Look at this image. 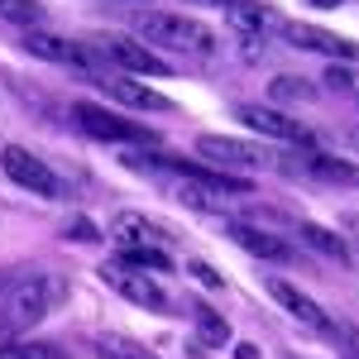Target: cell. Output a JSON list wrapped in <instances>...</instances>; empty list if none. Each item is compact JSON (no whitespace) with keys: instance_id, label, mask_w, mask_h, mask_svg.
<instances>
[{"instance_id":"cell-1","label":"cell","mask_w":359,"mask_h":359,"mask_svg":"<svg viewBox=\"0 0 359 359\" xmlns=\"http://www.w3.org/2000/svg\"><path fill=\"white\" fill-rule=\"evenodd\" d=\"M135 29L144 34V43L172 48L182 57H216L221 48L216 29H206L192 15H177V10H135Z\"/></svg>"},{"instance_id":"cell-2","label":"cell","mask_w":359,"mask_h":359,"mask_svg":"<svg viewBox=\"0 0 359 359\" xmlns=\"http://www.w3.org/2000/svg\"><path fill=\"white\" fill-rule=\"evenodd\" d=\"M62 297H67V283L53 278V273H34L29 283H20L5 297V306H0V345L5 340H20V331H29V326H39Z\"/></svg>"},{"instance_id":"cell-3","label":"cell","mask_w":359,"mask_h":359,"mask_svg":"<svg viewBox=\"0 0 359 359\" xmlns=\"http://www.w3.org/2000/svg\"><path fill=\"white\" fill-rule=\"evenodd\" d=\"M72 120H77V130L91 139H106V144H154V130H144L139 120H125V115L106 111V106H96V101H77L72 106Z\"/></svg>"},{"instance_id":"cell-4","label":"cell","mask_w":359,"mask_h":359,"mask_svg":"<svg viewBox=\"0 0 359 359\" xmlns=\"http://www.w3.org/2000/svg\"><path fill=\"white\" fill-rule=\"evenodd\" d=\"M0 168H5V177H10L15 187H29L34 196H48V201L62 196V177H57L39 154H29L20 144H5V149H0Z\"/></svg>"},{"instance_id":"cell-5","label":"cell","mask_w":359,"mask_h":359,"mask_svg":"<svg viewBox=\"0 0 359 359\" xmlns=\"http://www.w3.org/2000/svg\"><path fill=\"white\" fill-rule=\"evenodd\" d=\"M25 53L43 57V62H62V67H101V77H106V53L96 43H72V39H53L43 29H25Z\"/></svg>"},{"instance_id":"cell-6","label":"cell","mask_w":359,"mask_h":359,"mask_svg":"<svg viewBox=\"0 0 359 359\" xmlns=\"http://www.w3.org/2000/svg\"><path fill=\"white\" fill-rule=\"evenodd\" d=\"M101 278H106V287H115L125 302L144 306V311H168V292L158 287V278H154V273H144V269H125V264H106Z\"/></svg>"},{"instance_id":"cell-7","label":"cell","mask_w":359,"mask_h":359,"mask_svg":"<svg viewBox=\"0 0 359 359\" xmlns=\"http://www.w3.org/2000/svg\"><path fill=\"white\" fill-rule=\"evenodd\" d=\"M283 172H297V177H311V182H326V187H359V163L350 158H335V154H316V149H306V154H292Z\"/></svg>"},{"instance_id":"cell-8","label":"cell","mask_w":359,"mask_h":359,"mask_svg":"<svg viewBox=\"0 0 359 359\" xmlns=\"http://www.w3.org/2000/svg\"><path fill=\"white\" fill-rule=\"evenodd\" d=\"M269 297H273V302L283 306V311H287L292 321H302L306 331H316V335H340V326H335L331 316H326L321 306L306 297L297 283H287V278H269Z\"/></svg>"},{"instance_id":"cell-9","label":"cell","mask_w":359,"mask_h":359,"mask_svg":"<svg viewBox=\"0 0 359 359\" xmlns=\"http://www.w3.org/2000/svg\"><path fill=\"white\" fill-rule=\"evenodd\" d=\"M101 53H106V62H115V67H125V72H139V77H168L172 67H168L163 57L154 53L149 43H135V39H120V34H111V39H101L96 43Z\"/></svg>"},{"instance_id":"cell-10","label":"cell","mask_w":359,"mask_h":359,"mask_svg":"<svg viewBox=\"0 0 359 359\" xmlns=\"http://www.w3.org/2000/svg\"><path fill=\"white\" fill-rule=\"evenodd\" d=\"M196 154L211 168H221V172H230V168H259L269 158L259 144H245V139H230V135H201L196 139Z\"/></svg>"},{"instance_id":"cell-11","label":"cell","mask_w":359,"mask_h":359,"mask_svg":"<svg viewBox=\"0 0 359 359\" xmlns=\"http://www.w3.org/2000/svg\"><path fill=\"white\" fill-rule=\"evenodd\" d=\"M278 29H283V39L297 43V48H311V53H326V57H350V62L359 57V43L340 39V34H331V29L306 25V20H283Z\"/></svg>"},{"instance_id":"cell-12","label":"cell","mask_w":359,"mask_h":359,"mask_svg":"<svg viewBox=\"0 0 359 359\" xmlns=\"http://www.w3.org/2000/svg\"><path fill=\"white\" fill-rule=\"evenodd\" d=\"M235 120L240 125H249L254 135H269V139H283V144H302L306 139V130L297 125V120H287V115H278V111H269V106H254V101H240L235 106Z\"/></svg>"},{"instance_id":"cell-13","label":"cell","mask_w":359,"mask_h":359,"mask_svg":"<svg viewBox=\"0 0 359 359\" xmlns=\"http://www.w3.org/2000/svg\"><path fill=\"white\" fill-rule=\"evenodd\" d=\"M96 86L120 101V106H135V111H172V101H168L163 91H154V86L144 82H130V77H120V72H106V77H96Z\"/></svg>"},{"instance_id":"cell-14","label":"cell","mask_w":359,"mask_h":359,"mask_svg":"<svg viewBox=\"0 0 359 359\" xmlns=\"http://www.w3.org/2000/svg\"><path fill=\"white\" fill-rule=\"evenodd\" d=\"M111 240H115L120 249H135V245H154V249H163L172 235H168L158 221H149L144 211H120V216L111 221Z\"/></svg>"},{"instance_id":"cell-15","label":"cell","mask_w":359,"mask_h":359,"mask_svg":"<svg viewBox=\"0 0 359 359\" xmlns=\"http://www.w3.org/2000/svg\"><path fill=\"white\" fill-rule=\"evenodd\" d=\"M225 230H230V240H235L240 249L259 254V259H273V264H287V259H292V245L278 240L273 230H259V225H245V221H230Z\"/></svg>"},{"instance_id":"cell-16","label":"cell","mask_w":359,"mask_h":359,"mask_svg":"<svg viewBox=\"0 0 359 359\" xmlns=\"http://www.w3.org/2000/svg\"><path fill=\"white\" fill-rule=\"evenodd\" d=\"M225 20H230V29H235L240 39H259L264 29L273 25V20H269V10H264V5H254V0H235V5L225 10Z\"/></svg>"},{"instance_id":"cell-17","label":"cell","mask_w":359,"mask_h":359,"mask_svg":"<svg viewBox=\"0 0 359 359\" xmlns=\"http://www.w3.org/2000/svg\"><path fill=\"white\" fill-rule=\"evenodd\" d=\"M297 235H302V245H311L316 254H326V259H335V264H350V249H345V240H340L335 230L302 221V225H297Z\"/></svg>"},{"instance_id":"cell-18","label":"cell","mask_w":359,"mask_h":359,"mask_svg":"<svg viewBox=\"0 0 359 359\" xmlns=\"http://www.w3.org/2000/svg\"><path fill=\"white\" fill-rule=\"evenodd\" d=\"M115 264H125V269H144V273H172V254H168V249H154V245L120 249Z\"/></svg>"},{"instance_id":"cell-19","label":"cell","mask_w":359,"mask_h":359,"mask_svg":"<svg viewBox=\"0 0 359 359\" xmlns=\"http://www.w3.org/2000/svg\"><path fill=\"white\" fill-rule=\"evenodd\" d=\"M0 359H67V350L53 340H5Z\"/></svg>"},{"instance_id":"cell-20","label":"cell","mask_w":359,"mask_h":359,"mask_svg":"<svg viewBox=\"0 0 359 359\" xmlns=\"http://www.w3.org/2000/svg\"><path fill=\"white\" fill-rule=\"evenodd\" d=\"M96 355L101 359H158L154 350H144L130 335H96Z\"/></svg>"},{"instance_id":"cell-21","label":"cell","mask_w":359,"mask_h":359,"mask_svg":"<svg viewBox=\"0 0 359 359\" xmlns=\"http://www.w3.org/2000/svg\"><path fill=\"white\" fill-rule=\"evenodd\" d=\"M192 321H196V340H201V345H216V350H221L225 340H230L225 316H216L211 306H192Z\"/></svg>"},{"instance_id":"cell-22","label":"cell","mask_w":359,"mask_h":359,"mask_svg":"<svg viewBox=\"0 0 359 359\" xmlns=\"http://www.w3.org/2000/svg\"><path fill=\"white\" fill-rule=\"evenodd\" d=\"M0 20H10V25H25V29H34L39 20H43V10H39L34 0H0Z\"/></svg>"},{"instance_id":"cell-23","label":"cell","mask_w":359,"mask_h":359,"mask_svg":"<svg viewBox=\"0 0 359 359\" xmlns=\"http://www.w3.org/2000/svg\"><path fill=\"white\" fill-rule=\"evenodd\" d=\"M273 96H278V101H306V96H311V86H292V77H278Z\"/></svg>"},{"instance_id":"cell-24","label":"cell","mask_w":359,"mask_h":359,"mask_svg":"<svg viewBox=\"0 0 359 359\" xmlns=\"http://www.w3.org/2000/svg\"><path fill=\"white\" fill-rule=\"evenodd\" d=\"M67 235H72V240H82V245H91V240H101V235H96V225L86 221V216H77V221H72V230H67Z\"/></svg>"},{"instance_id":"cell-25","label":"cell","mask_w":359,"mask_h":359,"mask_svg":"<svg viewBox=\"0 0 359 359\" xmlns=\"http://www.w3.org/2000/svg\"><path fill=\"white\" fill-rule=\"evenodd\" d=\"M34 273H25V269H0V292H10V287H20V283H29Z\"/></svg>"},{"instance_id":"cell-26","label":"cell","mask_w":359,"mask_h":359,"mask_svg":"<svg viewBox=\"0 0 359 359\" xmlns=\"http://www.w3.org/2000/svg\"><path fill=\"white\" fill-rule=\"evenodd\" d=\"M192 273H196V283H206V287H221V273H216L211 264H192Z\"/></svg>"},{"instance_id":"cell-27","label":"cell","mask_w":359,"mask_h":359,"mask_svg":"<svg viewBox=\"0 0 359 359\" xmlns=\"http://www.w3.org/2000/svg\"><path fill=\"white\" fill-rule=\"evenodd\" d=\"M326 82H331V86H340V91H350V86H355V77H350L345 67H331V72H326Z\"/></svg>"},{"instance_id":"cell-28","label":"cell","mask_w":359,"mask_h":359,"mask_svg":"<svg viewBox=\"0 0 359 359\" xmlns=\"http://www.w3.org/2000/svg\"><path fill=\"white\" fill-rule=\"evenodd\" d=\"M235 355L240 359H259V345H235Z\"/></svg>"},{"instance_id":"cell-29","label":"cell","mask_w":359,"mask_h":359,"mask_svg":"<svg viewBox=\"0 0 359 359\" xmlns=\"http://www.w3.org/2000/svg\"><path fill=\"white\" fill-rule=\"evenodd\" d=\"M306 5H321V10H335V5H345V0H306Z\"/></svg>"},{"instance_id":"cell-30","label":"cell","mask_w":359,"mask_h":359,"mask_svg":"<svg viewBox=\"0 0 359 359\" xmlns=\"http://www.w3.org/2000/svg\"><path fill=\"white\" fill-rule=\"evenodd\" d=\"M187 5H225V10H230L235 0H187Z\"/></svg>"},{"instance_id":"cell-31","label":"cell","mask_w":359,"mask_h":359,"mask_svg":"<svg viewBox=\"0 0 359 359\" xmlns=\"http://www.w3.org/2000/svg\"><path fill=\"white\" fill-rule=\"evenodd\" d=\"M139 5H144V10H149V5H154V0H139Z\"/></svg>"},{"instance_id":"cell-32","label":"cell","mask_w":359,"mask_h":359,"mask_svg":"<svg viewBox=\"0 0 359 359\" xmlns=\"http://www.w3.org/2000/svg\"><path fill=\"white\" fill-rule=\"evenodd\" d=\"M355 359H359V350H355Z\"/></svg>"}]
</instances>
